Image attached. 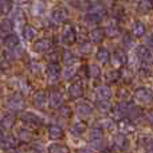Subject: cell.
I'll use <instances>...</instances> for the list:
<instances>
[{
	"label": "cell",
	"instance_id": "5bb4252c",
	"mask_svg": "<svg viewBox=\"0 0 153 153\" xmlns=\"http://www.w3.org/2000/svg\"><path fill=\"white\" fill-rule=\"evenodd\" d=\"M62 61H63V63L66 65V66H73V65L76 62V58H75V55L71 53V51L66 50L63 53V55H62Z\"/></svg>",
	"mask_w": 153,
	"mask_h": 153
},
{
	"label": "cell",
	"instance_id": "ba28073f",
	"mask_svg": "<svg viewBox=\"0 0 153 153\" xmlns=\"http://www.w3.org/2000/svg\"><path fill=\"white\" fill-rule=\"evenodd\" d=\"M75 111L78 113V116H81V117H83L85 118V117H87V116L91 114L93 108L87 102H79L78 105H76V108H75Z\"/></svg>",
	"mask_w": 153,
	"mask_h": 153
},
{
	"label": "cell",
	"instance_id": "484cf974",
	"mask_svg": "<svg viewBox=\"0 0 153 153\" xmlns=\"http://www.w3.org/2000/svg\"><path fill=\"white\" fill-rule=\"evenodd\" d=\"M0 28L4 32H11L13 30V23L11 19H4V20L0 23Z\"/></svg>",
	"mask_w": 153,
	"mask_h": 153
},
{
	"label": "cell",
	"instance_id": "d590c367",
	"mask_svg": "<svg viewBox=\"0 0 153 153\" xmlns=\"http://www.w3.org/2000/svg\"><path fill=\"white\" fill-rule=\"evenodd\" d=\"M30 69H31L32 73H39L40 71V65L36 63V62H31V63H30Z\"/></svg>",
	"mask_w": 153,
	"mask_h": 153
},
{
	"label": "cell",
	"instance_id": "4dcf8cb0",
	"mask_svg": "<svg viewBox=\"0 0 153 153\" xmlns=\"http://www.w3.org/2000/svg\"><path fill=\"white\" fill-rule=\"evenodd\" d=\"M59 114H61L62 117H66V118H69V117H71L73 110L69 108V106H62L61 110H59Z\"/></svg>",
	"mask_w": 153,
	"mask_h": 153
},
{
	"label": "cell",
	"instance_id": "f1b7e54d",
	"mask_svg": "<svg viewBox=\"0 0 153 153\" xmlns=\"http://www.w3.org/2000/svg\"><path fill=\"white\" fill-rule=\"evenodd\" d=\"M89 75L91 76V78H98V76L101 75V69L97 65H91V66L89 67Z\"/></svg>",
	"mask_w": 153,
	"mask_h": 153
},
{
	"label": "cell",
	"instance_id": "3957f363",
	"mask_svg": "<svg viewBox=\"0 0 153 153\" xmlns=\"http://www.w3.org/2000/svg\"><path fill=\"white\" fill-rule=\"evenodd\" d=\"M51 47H53V42H51L50 39H47V38H42L40 40H38L36 43L34 45V48L36 53H47L48 50H51Z\"/></svg>",
	"mask_w": 153,
	"mask_h": 153
},
{
	"label": "cell",
	"instance_id": "6da1fadb",
	"mask_svg": "<svg viewBox=\"0 0 153 153\" xmlns=\"http://www.w3.org/2000/svg\"><path fill=\"white\" fill-rule=\"evenodd\" d=\"M61 66H59L56 62H53V63H50L47 66V75H48V82H51V83H55V82L59 81V78H61Z\"/></svg>",
	"mask_w": 153,
	"mask_h": 153
},
{
	"label": "cell",
	"instance_id": "8992f818",
	"mask_svg": "<svg viewBox=\"0 0 153 153\" xmlns=\"http://www.w3.org/2000/svg\"><path fill=\"white\" fill-rule=\"evenodd\" d=\"M63 103V97L59 91H53L48 97V105L50 108H61Z\"/></svg>",
	"mask_w": 153,
	"mask_h": 153
},
{
	"label": "cell",
	"instance_id": "52a82bcc",
	"mask_svg": "<svg viewBox=\"0 0 153 153\" xmlns=\"http://www.w3.org/2000/svg\"><path fill=\"white\" fill-rule=\"evenodd\" d=\"M83 86H82L81 83H78V82H75V83L70 85L69 87V94L71 98H74V100H78V98H81L82 95H83Z\"/></svg>",
	"mask_w": 153,
	"mask_h": 153
},
{
	"label": "cell",
	"instance_id": "603a6c76",
	"mask_svg": "<svg viewBox=\"0 0 153 153\" xmlns=\"http://www.w3.org/2000/svg\"><path fill=\"white\" fill-rule=\"evenodd\" d=\"M23 53H24L23 47H22L20 45H18L16 47L11 48V51H10V56H11V58L10 59H18V58H20V56L23 55Z\"/></svg>",
	"mask_w": 153,
	"mask_h": 153
},
{
	"label": "cell",
	"instance_id": "7c38bea8",
	"mask_svg": "<svg viewBox=\"0 0 153 153\" xmlns=\"http://www.w3.org/2000/svg\"><path fill=\"white\" fill-rule=\"evenodd\" d=\"M3 43H4V46L8 50H11V48L16 47L18 45H20V40H19V38L16 36V35H8V36L3 40Z\"/></svg>",
	"mask_w": 153,
	"mask_h": 153
},
{
	"label": "cell",
	"instance_id": "b9f144b4",
	"mask_svg": "<svg viewBox=\"0 0 153 153\" xmlns=\"http://www.w3.org/2000/svg\"><path fill=\"white\" fill-rule=\"evenodd\" d=\"M69 1H70V0H69Z\"/></svg>",
	"mask_w": 153,
	"mask_h": 153
},
{
	"label": "cell",
	"instance_id": "30bf717a",
	"mask_svg": "<svg viewBox=\"0 0 153 153\" xmlns=\"http://www.w3.org/2000/svg\"><path fill=\"white\" fill-rule=\"evenodd\" d=\"M13 124H15V116L11 113L3 116L1 120H0V125H1V128L5 130H10L11 128L13 126Z\"/></svg>",
	"mask_w": 153,
	"mask_h": 153
},
{
	"label": "cell",
	"instance_id": "2e32d148",
	"mask_svg": "<svg viewBox=\"0 0 153 153\" xmlns=\"http://www.w3.org/2000/svg\"><path fill=\"white\" fill-rule=\"evenodd\" d=\"M85 132H86V125H85L83 122H75L71 128V134L76 136V137L82 136Z\"/></svg>",
	"mask_w": 153,
	"mask_h": 153
},
{
	"label": "cell",
	"instance_id": "cb8c5ba5",
	"mask_svg": "<svg viewBox=\"0 0 153 153\" xmlns=\"http://www.w3.org/2000/svg\"><path fill=\"white\" fill-rule=\"evenodd\" d=\"M0 143H1L3 145H4L5 148H8V149H11L12 146H15V145H16V140H15V138H13L11 134L4 136V137H3V140L0 141Z\"/></svg>",
	"mask_w": 153,
	"mask_h": 153
},
{
	"label": "cell",
	"instance_id": "f35d334b",
	"mask_svg": "<svg viewBox=\"0 0 153 153\" xmlns=\"http://www.w3.org/2000/svg\"><path fill=\"white\" fill-rule=\"evenodd\" d=\"M101 124H102L103 126L109 128V126H110V120H103V121H101Z\"/></svg>",
	"mask_w": 153,
	"mask_h": 153
},
{
	"label": "cell",
	"instance_id": "8d00e7d4",
	"mask_svg": "<svg viewBox=\"0 0 153 153\" xmlns=\"http://www.w3.org/2000/svg\"><path fill=\"white\" fill-rule=\"evenodd\" d=\"M117 78H118V73L117 71H111V73H109L108 74V79L109 81H111V82L117 81Z\"/></svg>",
	"mask_w": 153,
	"mask_h": 153
},
{
	"label": "cell",
	"instance_id": "4fadbf2b",
	"mask_svg": "<svg viewBox=\"0 0 153 153\" xmlns=\"http://www.w3.org/2000/svg\"><path fill=\"white\" fill-rule=\"evenodd\" d=\"M23 35H24V38H26L27 40L31 42V40H34L35 38L38 36V31L32 26H26L23 28Z\"/></svg>",
	"mask_w": 153,
	"mask_h": 153
},
{
	"label": "cell",
	"instance_id": "f546056e",
	"mask_svg": "<svg viewBox=\"0 0 153 153\" xmlns=\"http://www.w3.org/2000/svg\"><path fill=\"white\" fill-rule=\"evenodd\" d=\"M75 74V69L73 66H67V69H65L63 71V78L65 79H71Z\"/></svg>",
	"mask_w": 153,
	"mask_h": 153
},
{
	"label": "cell",
	"instance_id": "e0dca14e",
	"mask_svg": "<svg viewBox=\"0 0 153 153\" xmlns=\"http://www.w3.org/2000/svg\"><path fill=\"white\" fill-rule=\"evenodd\" d=\"M95 93H97V95L101 98V100H108V98L111 97V91H110V89H109L108 86H100V87H97Z\"/></svg>",
	"mask_w": 153,
	"mask_h": 153
},
{
	"label": "cell",
	"instance_id": "44dd1931",
	"mask_svg": "<svg viewBox=\"0 0 153 153\" xmlns=\"http://www.w3.org/2000/svg\"><path fill=\"white\" fill-rule=\"evenodd\" d=\"M103 36H105V31H103V30H101V28H95L94 31L91 32V40L94 43L102 42Z\"/></svg>",
	"mask_w": 153,
	"mask_h": 153
},
{
	"label": "cell",
	"instance_id": "9c48e42d",
	"mask_svg": "<svg viewBox=\"0 0 153 153\" xmlns=\"http://www.w3.org/2000/svg\"><path fill=\"white\" fill-rule=\"evenodd\" d=\"M51 18L56 22V23H63L67 19V12L65 8H55L51 12Z\"/></svg>",
	"mask_w": 153,
	"mask_h": 153
},
{
	"label": "cell",
	"instance_id": "d4e9b609",
	"mask_svg": "<svg viewBox=\"0 0 153 153\" xmlns=\"http://www.w3.org/2000/svg\"><path fill=\"white\" fill-rule=\"evenodd\" d=\"M45 3H42V1H36V3H34L32 4V12H34V15H36V16H39V15H42L43 12H45Z\"/></svg>",
	"mask_w": 153,
	"mask_h": 153
},
{
	"label": "cell",
	"instance_id": "ab89813d",
	"mask_svg": "<svg viewBox=\"0 0 153 153\" xmlns=\"http://www.w3.org/2000/svg\"><path fill=\"white\" fill-rule=\"evenodd\" d=\"M19 3H26V1H28V0H18Z\"/></svg>",
	"mask_w": 153,
	"mask_h": 153
},
{
	"label": "cell",
	"instance_id": "e575fe53",
	"mask_svg": "<svg viewBox=\"0 0 153 153\" xmlns=\"http://www.w3.org/2000/svg\"><path fill=\"white\" fill-rule=\"evenodd\" d=\"M97 108L100 109L101 111H108L109 110V103H105V101H100L97 103Z\"/></svg>",
	"mask_w": 153,
	"mask_h": 153
},
{
	"label": "cell",
	"instance_id": "4316f807",
	"mask_svg": "<svg viewBox=\"0 0 153 153\" xmlns=\"http://www.w3.org/2000/svg\"><path fill=\"white\" fill-rule=\"evenodd\" d=\"M19 140L20 141H24V143H27V141L31 140V132L27 129H20L19 130Z\"/></svg>",
	"mask_w": 153,
	"mask_h": 153
},
{
	"label": "cell",
	"instance_id": "7402d4cb",
	"mask_svg": "<svg viewBox=\"0 0 153 153\" xmlns=\"http://www.w3.org/2000/svg\"><path fill=\"white\" fill-rule=\"evenodd\" d=\"M101 18H102V15H101V13L93 12V11H90L89 13H86V15H85V20L89 22V23H98V22L101 20Z\"/></svg>",
	"mask_w": 153,
	"mask_h": 153
},
{
	"label": "cell",
	"instance_id": "836d02e7",
	"mask_svg": "<svg viewBox=\"0 0 153 153\" xmlns=\"http://www.w3.org/2000/svg\"><path fill=\"white\" fill-rule=\"evenodd\" d=\"M13 18H15V20L16 22H18V23H23V22H24V16H23V12H22V11L20 10H18V11H16V12H15V16H13Z\"/></svg>",
	"mask_w": 153,
	"mask_h": 153
},
{
	"label": "cell",
	"instance_id": "ac0fdd59",
	"mask_svg": "<svg viewBox=\"0 0 153 153\" xmlns=\"http://www.w3.org/2000/svg\"><path fill=\"white\" fill-rule=\"evenodd\" d=\"M102 130L98 129V128H95V129H91L89 133V140L91 141V143H98V141L102 140Z\"/></svg>",
	"mask_w": 153,
	"mask_h": 153
},
{
	"label": "cell",
	"instance_id": "5b68a950",
	"mask_svg": "<svg viewBox=\"0 0 153 153\" xmlns=\"http://www.w3.org/2000/svg\"><path fill=\"white\" fill-rule=\"evenodd\" d=\"M20 120L26 125H30L31 128H36V126H39L40 125L39 118H38L35 114H32V113H23L20 116Z\"/></svg>",
	"mask_w": 153,
	"mask_h": 153
},
{
	"label": "cell",
	"instance_id": "1f68e13d",
	"mask_svg": "<svg viewBox=\"0 0 153 153\" xmlns=\"http://www.w3.org/2000/svg\"><path fill=\"white\" fill-rule=\"evenodd\" d=\"M79 51L82 54H85V55H87V54L91 53V45L90 43H82L81 47H79Z\"/></svg>",
	"mask_w": 153,
	"mask_h": 153
},
{
	"label": "cell",
	"instance_id": "83f0119b",
	"mask_svg": "<svg viewBox=\"0 0 153 153\" xmlns=\"http://www.w3.org/2000/svg\"><path fill=\"white\" fill-rule=\"evenodd\" d=\"M97 59L101 62H108L109 61V53L105 48H100L97 53Z\"/></svg>",
	"mask_w": 153,
	"mask_h": 153
},
{
	"label": "cell",
	"instance_id": "9a60e30c",
	"mask_svg": "<svg viewBox=\"0 0 153 153\" xmlns=\"http://www.w3.org/2000/svg\"><path fill=\"white\" fill-rule=\"evenodd\" d=\"M46 101H47V98H46V94L43 91H38L35 93L34 95V103L36 108H43L46 103Z\"/></svg>",
	"mask_w": 153,
	"mask_h": 153
},
{
	"label": "cell",
	"instance_id": "277c9868",
	"mask_svg": "<svg viewBox=\"0 0 153 153\" xmlns=\"http://www.w3.org/2000/svg\"><path fill=\"white\" fill-rule=\"evenodd\" d=\"M8 106L13 110H20L23 109L24 106V101H23V97L20 94H13L8 98Z\"/></svg>",
	"mask_w": 153,
	"mask_h": 153
},
{
	"label": "cell",
	"instance_id": "74e56055",
	"mask_svg": "<svg viewBox=\"0 0 153 153\" xmlns=\"http://www.w3.org/2000/svg\"><path fill=\"white\" fill-rule=\"evenodd\" d=\"M134 32H136V35H141L144 32V28H143V24H136V30H134Z\"/></svg>",
	"mask_w": 153,
	"mask_h": 153
},
{
	"label": "cell",
	"instance_id": "7a4b0ae2",
	"mask_svg": "<svg viewBox=\"0 0 153 153\" xmlns=\"http://www.w3.org/2000/svg\"><path fill=\"white\" fill-rule=\"evenodd\" d=\"M62 39H63V42L66 43V45H69V46L73 45L76 39V32H75L74 27L70 26V24L65 26L63 32H62Z\"/></svg>",
	"mask_w": 153,
	"mask_h": 153
},
{
	"label": "cell",
	"instance_id": "ffe728a7",
	"mask_svg": "<svg viewBox=\"0 0 153 153\" xmlns=\"http://www.w3.org/2000/svg\"><path fill=\"white\" fill-rule=\"evenodd\" d=\"M47 151L51 152V153H62V152L66 153V152H69V148L62 145V144H51V145L47 148Z\"/></svg>",
	"mask_w": 153,
	"mask_h": 153
},
{
	"label": "cell",
	"instance_id": "8fae6325",
	"mask_svg": "<svg viewBox=\"0 0 153 153\" xmlns=\"http://www.w3.org/2000/svg\"><path fill=\"white\" fill-rule=\"evenodd\" d=\"M48 136H50V138H53V140H59V138L63 137V130H62V128L58 126V125H51V126L48 128Z\"/></svg>",
	"mask_w": 153,
	"mask_h": 153
},
{
	"label": "cell",
	"instance_id": "d6a6232c",
	"mask_svg": "<svg viewBox=\"0 0 153 153\" xmlns=\"http://www.w3.org/2000/svg\"><path fill=\"white\" fill-rule=\"evenodd\" d=\"M137 98L138 100H141L143 102H149V101H146L148 100V91H146L145 89H141L140 91L137 93Z\"/></svg>",
	"mask_w": 153,
	"mask_h": 153
},
{
	"label": "cell",
	"instance_id": "60d3db41",
	"mask_svg": "<svg viewBox=\"0 0 153 153\" xmlns=\"http://www.w3.org/2000/svg\"><path fill=\"white\" fill-rule=\"evenodd\" d=\"M0 43H3V40H1V38H0Z\"/></svg>",
	"mask_w": 153,
	"mask_h": 153
},
{
	"label": "cell",
	"instance_id": "d6986e66",
	"mask_svg": "<svg viewBox=\"0 0 153 153\" xmlns=\"http://www.w3.org/2000/svg\"><path fill=\"white\" fill-rule=\"evenodd\" d=\"M12 11V3L11 0H0V13L8 15Z\"/></svg>",
	"mask_w": 153,
	"mask_h": 153
}]
</instances>
